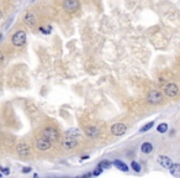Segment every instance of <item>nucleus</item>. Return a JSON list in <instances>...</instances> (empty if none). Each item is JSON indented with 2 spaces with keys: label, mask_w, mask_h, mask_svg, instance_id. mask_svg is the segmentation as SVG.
I'll list each match as a JSON object with an SVG mask.
<instances>
[{
  "label": "nucleus",
  "mask_w": 180,
  "mask_h": 178,
  "mask_svg": "<svg viewBox=\"0 0 180 178\" xmlns=\"http://www.w3.org/2000/svg\"><path fill=\"white\" fill-rule=\"evenodd\" d=\"M11 41H13V45L14 46L21 47L26 42V34L24 32V31H17V32H15L14 36L11 37Z\"/></svg>",
  "instance_id": "obj_1"
},
{
  "label": "nucleus",
  "mask_w": 180,
  "mask_h": 178,
  "mask_svg": "<svg viewBox=\"0 0 180 178\" xmlns=\"http://www.w3.org/2000/svg\"><path fill=\"white\" fill-rule=\"evenodd\" d=\"M36 147L39 150V151H47L52 147V143H51V140L47 139V137H41L38 139L37 142H36Z\"/></svg>",
  "instance_id": "obj_2"
},
{
  "label": "nucleus",
  "mask_w": 180,
  "mask_h": 178,
  "mask_svg": "<svg viewBox=\"0 0 180 178\" xmlns=\"http://www.w3.org/2000/svg\"><path fill=\"white\" fill-rule=\"evenodd\" d=\"M63 8L68 13H74L79 8V2H78V0H64V2H63Z\"/></svg>",
  "instance_id": "obj_3"
},
{
  "label": "nucleus",
  "mask_w": 180,
  "mask_h": 178,
  "mask_svg": "<svg viewBox=\"0 0 180 178\" xmlns=\"http://www.w3.org/2000/svg\"><path fill=\"white\" fill-rule=\"evenodd\" d=\"M148 101L149 103H152V104H159L162 101V94L159 93L158 90H151L148 93V97H147Z\"/></svg>",
  "instance_id": "obj_4"
},
{
  "label": "nucleus",
  "mask_w": 180,
  "mask_h": 178,
  "mask_svg": "<svg viewBox=\"0 0 180 178\" xmlns=\"http://www.w3.org/2000/svg\"><path fill=\"white\" fill-rule=\"evenodd\" d=\"M127 130V126L125 124H121V122H118V124H115L111 126V132L115 135V136H122Z\"/></svg>",
  "instance_id": "obj_5"
},
{
  "label": "nucleus",
  "mask_w": 180,
  "mask_h": 178,
  "mask_svg": "<svg viewBox=\"0 0 180 178\" xmlns=\"http://www.w3.org/2000/svg\"><path fill=\"white\" fill-rule=\"evenodd\" d=\"M43 136H45V137H47V139H49L51 141H56V140H58V137H59V134H58V131H57L56 129H53V128H46V129L43 130Z\"/></svg>",
  "instance_id": "obj_6"
},
{
  "label": "nucleus",
  "mask_w": 180,
  "mask_h": 178,
  "mask_svg": "<svg viewBox=\"0 0 180 178\" xmlns=\"http://www.w3.org/2000/svg\"><path fill=\"white\" fill-rule=\"evenodd\" d=\"M178 92H179V88L176 84H174V83H169V84H167L164 88V93L169 98H174L178 94Z\"/></svg>",
  "instance_id": "obj_7"
},
{
  "label": "nucleus",
  "mask_w": 180,
  "mask_h": 178,
  "mask_svg": "<svg viewBox=\"0 0 180 178\" xmlns=\"http://www.w3.org/2000/svg\"><path fill=\"white\" fill-rule=\"evenodd\" d=\"M77 140L74 139V137H69V136H67V137L63 140V142H62V146H63V149H65V150H72V149H74L75 146H77Z\"/></svg>",
  "instance_id": "obj_8"
},
{
  "label": "nucleus",
  "mask_w": 180,
  "mask_h": 178,
  "mask_svg": "<svg viewBox=\"0 0 180 178\" xmlns=\"http://www.w3.org/2000/svg\"><path fill=\"white\" fill-rule=\"evenodd\" d=\"M158 163L161 164L162 167H164V168H170L172 167V164H173V162H172V160L169 158L168 156H158Z\"/></svg>",
  "instance_id": "obj_9"
},
{
  "label": "nucleus",
  "mask_w": 180,
  "mask_h": 178,
  "mask_svg": "<svg viewBox=\"0 0 180 178\" xmlns=\"http://www.w3.org/2000/svg\"><path fill=\"white\" fill-rule=\"evenodd\" d=\"M16 150L19 152L20 156H28L30 155V147L25 143V142H20L17 146H16Z\"/></svg>",
  "instance_id": "obj_10"
},
{
  "label": "nucleus",
  "mask_w": 180,
  "mask_h": 178,
  "mask_svg": "<svg viewBox=\"0 0 180 178\" xmlns=\"http://www.w3.org/2000/svg\"><path fill=\"white\" fill-rule=\"evenodd\" d=\"M99 134H100V130H99V128H96V126H89V128L86 129V135L90 136V137H96Z\"/></svg>",
  "instance_id": "obj_11"
},
{
  "label": "nucleus",
  "mask_w": 180,
  "mask_h": 178,
  "mask_svg": "<svg viewBox=\"0 0 180 178\" xmlns=\"http://www.w3.org/2000/svg\"><path fill=\"white\" fill-rule=\"evenodd\" d=\"M25 24H26V25H28L30 27L35 26V24H36V17H35L31 13L27 14V15L25 16Z\"/></svg>",
  "instance_id": "obj_12"
},
{
  "label": "nucleus",
  "mask_w": 180,
  "mask_h": 178,
  "mask_svg": "<svg viewBox=\"0 0 180 178\" xmlns=\"http://www.w3.org/2000/svg\"><path fill=\"white\" fill-rule=\"evenodd\" d=\"M114 166L116 167V168H118L120 171H123V172H127V171H128V166H127L126 163H123L122 161H120V160L114 161Z\"/></svg>",
  "instance_id": "obj_13"
},
{
  "label": "nucleus",
  "mask_w": 180,
  "mask_h": 178,
  "mask_svg": "<svg viewBox=\"0 0 180 178\" xmlns=\"http://www.w3.org/2000/svg\"><path fill=\"white\" fill-rule=\"evenodd\" d=\"M169 170L174 177H180V163H173Z\"/></svg>",
  "instance_id": "obj_14"
},
{
  "label": "nucleus",
  "mask_w": 180,
  "mask_h": 178,
  "mask_svg": "<svg viewBox=\"0 0 180 178\" xmlns=\"http://www.w3.org/2000/svg\"><path fill=\"white\" fill-rule=\"evenodd\" d=\"M141 151H142L143 153H151V152L153 151V145H152V143H149V142L142 143V146H141Z\"/></svg>",
  "instance_id": "obj_15"
},
{
  "label": "nucleus",
  "mask_w": 180,
  "mask_h": 178,
  "mask_svg": "<svg viewBox=\"0 0 180 178\" xmlns=\"http://www.w3.org/2000/svg\"><path fill=\"white\" fill-rule=\"evenodd\" d=\"M80 135V131H79L78 129H69L65 131V136H69V137H78V136Z\"/></svg>",
  "instance_id": "obj_16"
},
{
  "label": "nucleus",
  "mask_w": 180,
  "mask_h": 178,
  "mask_svg": "<svg viewBox=\"0 0 180 178\" xmlns=\"http://www.w3.org/2000/svg\"><path fill=\"white\" fill-rule=\"evenodd\" d=\"M167 130H168V124H165V122H163V124H161V125H158V128H157V131H158V132H161V134L167 132Z\"/></svg>",
  "instance_id": "obj_17"
},
{
  "label": "nucleus",
  "mask_w": 180,
  "mask_h": 178,
  "mask_svg": "<svg viewBox=\"0 0 180 178\" xmlns=\"http://www.w3.org/2000/svg\"><path fill=\"white\" fill-rule=\"evenodd\" d=\"M153 125H154V122H153V121H151V122L146 124L144 126H143L141 130H139V132H146V131H148L149 129H152V128H153Z\"/></svg>",
  "instance_id": "obj_18"
},
{
  "label": "nucleus",
  "mask_w": 180,
  "mask_h": 178,
  "mask_svg": "<svg viewBox=\"0 0 180 178\" xmlns=\"http://www.w3.org/2000/svg\"><path fill=\"white\" fill-rule=\"evenodd\" d=\"M111 166V163H110L109 161H101L99 163V168H101V170H106V168H109V167Z\"/></svg>",
  "instance_id": "obj_19"
},
{
  "label": "nucleus",
  "mask_w": 180,
  "mask_h": 178,
  "mask_svg": "<svg viewBox=\"0 0 180 178\" xmlns=\"http://www.w3.org/2000/svg\"><path fill=\"white\" fill-rule=\"evenodd\" d=\"M131 167L133 168V171H136V172H139V171H141V166H139V163H137L136 161H133V162L131 163Z\"/></svg>",
  "instance_id": "obj_20"
},
{
  "label": "nucleus",
  "mask_w": 180,
  "mask_h": 178,
  "mask_svg": "<svg viewBox=\"0 0 180 178\" xmlns=\"http://www.w3.org/2000/svg\"><path fill=\"white\" fill-rule=\"evenodd\" d=\"M0 171L4 172L5 174H9V173H10V170H9V168H6V167H0Z\"/></svg>",
  "instance_id": "obj_21"
},
{
  "label": "nucleus",
  "mask_w": 180,
  "mask_h": 178,
  "mask_svg": "<svg viewBox=\"0 0 180 178\" xmlns=\"http://www.w3.org/2000/svg\"><path fill=\"white\" fill-rule=\"evenodd\" d=\"M100 173H101V168H100V170H96V171H94V173H93V174H94V176H99Z\"/></svg>",
  "instance_id": "obj_22"
},
{
  "label": "nucleus",
  "mask_w": 180,
  "mask_h": 178,
  "mask_svg": "<svg viewBox=\"0 0 180 178\" xmlns=\"http://www.w3.org/2000/svg\"><path fill=\"white\" fill-rule=\"evenodd\" d=\"M30 171H31V168H30V167H25V168L22 170L24 173H27V172H30Z\"/></svg>",
  "instance_id": "obj_23"
},
{
  "label": "nucleus",
  "mask_w": 180,
  "mask_h": 178,
  "mask_svg": "<svg viewBox=\"0 0 180 178\" xmlns=\"http://www.w3.org/2000/svg\"><path fill=\"white\" fill-rule=\"evenodd\" d=\"M4 59V56H3V53H1V52H0V62H1Z\"/></svg>",
  "instance_id": "obj_24"
},
{
  "label": "nucleus",
  "mask_w": 180,
  "mask_h": 178,
  "mask_svg": "<svg viewBox=\"0 0 180 178\" xmlns=\"http://www.w3.org/2000/svg\"><path fill=\"white\" fill-rule=\"evenodd\" d=\"M1 15H3V14H1V11H0V17H1Z\"/></svg>",
  "instance_id": "obj_25"
},
{
  "label": "nucleus",
  "mask_w": 180,
  "mask_h": 178,
  "mask_svg": "<svg viewBox=\"0 0 180 178\" xmlns=\"http://www.w3.org/2000/svg\"><path fill=\"white\" fill-rule=\"evenodd\" d=\"M0 177H1V173H0Z\"/></svg>",
  "instance_id": "obj_26"
}]
</instances>
